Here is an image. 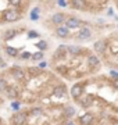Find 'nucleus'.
Here are the masks:
<instances>
[{"label":"nucleus","mask_w":118,"mask_h":125,"mask_svg":"<svg viewBox=\"0 0 118 125\" xmlns=\"http://www.w3.org/2000/svg\"><path fill=\"white\" fill-rule=\"evenodd\" d=\"M27 120V114L25 113H17L13 115V124L14 125H22Z\"/></svg>","instance_id":"f257e3e1"},{"label":"nucleus","mask_w":118,"mask_h":125,"mask_svg":"<svg viewBox=\"0 0 118 125\" xmlns=\"http://www.w3.org/2000/svg\"><path fill=\"white\" fill-rule=\"evenodd\" d=\"M4 20H6V21H9V22L15 21V20H18V14L15 13V11L9 10V11H6V13H4Z\"/></svg>","instance_id":"f03ea898"},{"label":"nucleus","mask_w":118,"mask_h":125,"mask_svg":"<svg viewBox=\"0 0 118 125\" xmlns=\"http://www.w3.org/2000/svg\"><path fill=\"white\" fill-rule=\"evenodd\" d=\"M106 46H107V45H106L104 40H97V42L95 43V46H93V47H95V52L103 53V52L106 50Z\"/></svg>","instance_id":"7ed1b4c3"},{"label":"nucleus","mask_w":118,"mask_h":125,"mask_svg":"<svg viewBox=\"0 0 118 125\" xmlns=\"http://www.w3.org/2000/svg\"><path fill=\"white\" fill-rule=\"evenodd\" d=\"M79 102H81V104L83 107H89L92 104V102H93V99L90 96H79Z\"/></svg>","instance_id":"20e7f679"},{"label":"nucleus","mask_w":118,"mask_h":125,"mask_svg":"<svg viewBox=\"0 0 118 125\" xmlns=\"http://www.w3.org/2000/svg\"><path fill=\"white\" fill-rule=\"evenodd\" d=\"M71 94H72V97H79L82 94V86L81 85H74L72 89H71Z\"/></svg>","instance_id":"39448f33"},{"label":"nucleus","mask_w":118,"mask_h":125,"mask_svg":"<svg viewBox=\"0 0 118 125\" xmlns=\"http://www.w3.org/2000/svg\"><path fill=\"white\" fill-rule=\"evenodd\" d=\"M89 36H90V29L89 28H83L78 33V38L79 39H89Z\"/></svg>","instance_id":"423d86ee"},{"label":"nucleus","mask_w":118,"mask_h":125,"mask_svg":"<svg viewBox=\"0 0 118 125\" xmlns=\"http://www.w3.org/2000/svg\"><path fill=\"white\" fill-rule=\"evenodd\" d=\"M92 121H93V115L92 114H85V115L81 117V124H83V125L92 124Z\"/></svg>","instance_id":"0eeeda50"},{"label":"nucleus","mask_w":118,"mask_h":125,"mask_svg":"<svg viewBox=\"0 0 118 125\" xmlns=\"http://www.w3.org/2000/svg\"><path fill=\"white\" fill-rule=\"evenodd\" d=\"M86 6L85 0H72V7L74 9H83Z\"/></svg>","instance_id":"6e6552de"},{"label":"nucleus","mask_w":118,"mask_h":125,"mask_svg":"<svg viewBox=\"0 0 118 125\" xmlns=\"http://www.w3.org/2000/svg\"><path fill=\"white\" fill-rule=\"evenodd\" d=\"M79 25V21L77 18H68L67 20V28H77Z\"/></svg>","instance_id":"1a4fd4ad"},{"label":"nucleus","mask_w":118,"mask_h":125,"mask_svg":"<svg viewBox=\"0 0 118 125\" xmlns=\"http://www.w3.org/2000/svg\"><path fill=\"white\" fill-rule=\"evenodd\" d=\"M57 35L60 36V38H65V36L68 35V29H67V27H60L57 28Z\"/></svg>","instance_id":"9d476101"},{"label":"nucleus","mask_w":118,"mask_h":125,"mask_svg":"<svg viewBox=\"0 0 118 125\" xmlns=\"http://www.w3.org/2000/svg\"><path fill=\"white\" fill-rule=\"evenodd\" d=\"M6 92H7V96H9L10 99H15L17 96H18V93H17V90L14 89V88H11V86H9V88L6 89Z\"/></svg>","instance_id":"9b49d317"},{"label":"nucleus","mask_w":118,"mask_h":125,"mask_svg":"<svg viewBox=\"0 0 118 125\" xmlns=\"http://www.w3.org/2000/svg\"><path fill=\"white\" fill-rule=\"evenodd\" d=\"M63 21H64V14L57 13V14L53 15V22H54V24H61Z\"/></svg>","instance_id":"f8f14e48"},{"label":"nucleus","mask_w":118,"mask_h":125,"mask_svg":"<svg viewBox=\"0 0 118 125\" xmlns=\"http://www.w3.org/2000/svg\"><path fill=\"white\" fill-rule=\"evenodd\" d=\"M88 62H89V65H92V67H96L99 64V60H97L96 56H89L88 57Z\"/></svg>","instance_id":"ddd939ff"},{"label":"nucleus","mask_w":118,"mask_h":125,"mask_svg":"<svg viewBox=\"0 0 118 125\" xmlns=\"http://www.w3.org/2000/svg\"><path fill=\"white\" fill-rule=\"evenodd\" d=\"M64 113H65V115L67 117H72L75 114V108L71 107V106H67V107L64 108Z\"/></svg>","instance_id":"4468645a"},{"label":"nucleus","mask_w":118,"mask_h":125,"mask_svg":"<svg viewBox=\"0 0 118 125\" xmlns=\"http://www.w3.org/2000/svg\"><path fill=\"white\" fill-rule=\"evenodd\" d=\"M65 94V89L64 88H56L54 89V96L56 97H63Z\"/></svg>","instance_id":"2eb2a0df"},{"label":"nucleus","mask_w":118,"mask_h":125,"mask_svg":"<svg viewBox=\"0 0 118 125\" xmlns=\"http://www.w3.org/2000/svg\"><path fill=\"white\" fill-rule=\"evenodd\" d=\"M6 52H7V54H9V56H13V57H15V56L18 54V50L14 49V47H7V49H6Z\"/></svg>","instance_id":"dca6fc26"},{"label":"nucleus","mask_w":118,"mask_h":125,"mask_svg":"<svg viewBox=\"0 0 118 125\" xmlns=\"http://www.w3.org/2000/svg\"><path fill=\"white\" fill-rule=\"evenodd\" d=\"M67 50H68L71 54H78L81 49H79L78 46H68V47H67Z\"/></svg>","instance_id":"f3484780"},{"label":"nucleus","mask_w":118,"mask_h":125,"mask_svg":"<svg viewBox=\"0 0 118 125\" xmlns=\"http://www.w3.org/2000/svg\"><path fill=\"white\" fill-rule=\"evenodd\" d=\"M14 76H15L17 79H24V72L20 71V70H15V71H14Z\"/></svg>","instance_id":"a211bd4d"},{"label":"nucleus","mask_w":118,"mask_h":125,"mask_svg":"<svg viewBox=\"0 0 118 125\" xmlns=\"http://www.w3.org/2000/svg\"><path fill=\"white\" fill-rule=\"evenodd\" d=\"M42 57H43V52H38V53H35L33 56H32L33 60H40Z\"/></svg>","instance_id":"6ab92c4d"},{"label":"nucleus","mask_w":118,"mask_h":125,"mask_svg":"<svg viewBox=\"0 0 118 125\" xmlns=\"http://www.w3.org/2000/svg\"><path fill=\"white\" fill-rule=\"evenodd\" d=\"M7 88H9V86H7V83H6V82H4L3 79H0V92H3V90H6Z\"/></svg>","instance_id":"aec40b11"},{"label":"nucleus","mask_w":118,"mask_h":125,"mask_svg":"<svg viewBox=\"0 0 118 125\" xmlns=\"http://www.w3.org/2000/svg\"><path fill=\"white\" fill-rule=\"evenodd\" d=\"M64 50H67V46H60L59 50H57V54H56V56H57V57H59V56H61V54L64 53Z\"/></svg>","instance_id":"412c9836"},{"label":"nucleus","mask_w":118,"mask_h":125,"mask_svg":"<svg viewBox=\"0 0 118 125\" xmlns=\"http://www.w3.org/2000/svg\"><path fill=\"white\" fill-rule=\"evenodd\" d=\"M38 47H39V49L40 50H45L46 47H47V45H46V42H39V43H38Z\"/></svg>","instance_id":"4be33fe9"},{"label":"nucleus","mask_w":118,"mask_h":125,"mask_svg":"<svg viewBox=\"0 0 118 125\" xmlns=\"http://www.w3.org/2000/svg\"><path fill=\"white\" fill-rule=\"evenodd\" d=\"M32 114H33V115H39V114H42V108H39V107L33 108V110H32Z\"/></svg>","instance_id":"5701e85b"},{"label":"nucleus","mask_w":118,"mask_h":125,"mask_svg":"<svg viewBox=\"0 0 118 125\" xmlns=\"http://www.w3.org/2000/svg\"><path fill=\"white\" fill-rule=\"evenodd\" d=\"M38 10H35V13H33V11H32V13H31V18H32V20H33V21H36V20H38Z\"/></svg>","instance_id":"b1692460"},{"label":"nucleus","mask_w":118,"mask_h":125,"mask_svg":"<svg viewBox=\"0 0 118 125\" xmlns=\"http://www.w3.org/2000/svg\"><path fill=\"white\" fill-rule=\"evenodd\" d=\"M9 1H10L11 6H18L20 3H21V0H9Z\"/></svg>","instance_id":"393cba45"},{"label":"nucleus","mask_w":118,"mask_h":125,"mask_svg":"<svg viewBox=\"0 0 118 125\" xmlns=\"http://www.w3.org/2000/svg\"><path fill=\"white\" fill-rule=\"evenodd\" d=\"M110 74H111V76H113L114 79H118V72L117 71H111Z\"/></svg>","instance_id":"a878e982"},{"label":"nucleus","mask_w":118,"mask_h":125,"mask_svg":"<svg viewBox=\"0 0 118 125\" xmlns=\"http://www.w3.org/2000/svg\"><path fill=\"white\" fill-rule=\"evenodd\" d=\"M11 107H13L14 110H18V108H20V103H13V104H11Z\"/></svg>","instance_id":"bb28decb"},{"label":"nucleus","mask_w":118,"mask_h":125,"mask_svg":"<svg viewBox=\"0 0 118 125\" xmlns=\"http://www.w3.org/2000/svg\"><path fill=\"white\" fill-rule=\"evenodd\" d=\"M33 36H38L36 32H29V38H33Z\"/></svg>","instance_id":"cd10ccee"},{"label":"nucleus","mask_w":118,"mask_h":125,"mask_svg":"<svg viewBox=\"0 0 118 125\" xmlns=\"http://www.w3.org/2000/svg\"><path fill=\"white\" fill-rule=\"evenodd\" d=\"M14 35V32H7L6 33V38H10V36H13Z\"/></svg>","instance_id":"c85d7f7f"},{"label":"nucleus","mask_w":118,"mask_h":125,"mask_svg":"<svg viewBox=\"0 0 118 125\" xmlns=\"http://www.w3.org/2000/svg\"><path fill=\"white\" fill-rule=\"evenodd\" d=\"M47 65V62H40V68H45Z\"/></svg>","instance_id":"c756f323"},{"label":"nucleus","mask_w":118,"mask_h":125,"mask_svg":"<svg viewBox=\"0 0 118 125\" xmlns=\"http://www.w3.org/2000/svg\"><path fill=\"white\" fill-rule=\"evenodd\" d=\"M59 3H60V4H61V6H65V1H64V0H60Z\"/></svg>","instance_id":"7c9ffc66"},{"label":"nucleus","mask_w":118,"mask_h":125,"mask_svg":"<svg viewBox=\"0 0 118 125\" xmlns=\"http://www.w3.org/2000/svg\"><path fill=\"white\" fill-rule=\"evenodd\" d=\"M0 67H4V62H3V60L0 58Z\"/></svg>","instance_id":"2f4dec72"},{"label":"nucleus","mask_w":118,"mask_h":125,"mask_svg":"<svg viewBox=\"0 0 118 125\" xmlns=\"http://www.w3.org/2000/svg\"><path fill=\"white\" fill-rule=\"evenodd\" d=\"M114 85H115V88H118V79H115V82H114Z\"/></svg>","instance_id":"473e14b6"},{"label":"nucleus","mask_w":118,"mask_h":125,"mask_svg":"<svg viewBox=\"0 0 118 125\" xmlns=\"http://www.w3.org/2000/svg\"><path fill=\"white\" fill-rule=\"evenodd\" d=\"M67 125H74V122H68V124H67Z\"/></svg>","instance_id":"72a5a7b5"}]
</instances>
